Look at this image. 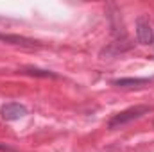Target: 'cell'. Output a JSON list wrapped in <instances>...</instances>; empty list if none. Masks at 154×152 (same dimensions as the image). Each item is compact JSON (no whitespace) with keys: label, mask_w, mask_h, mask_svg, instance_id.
Here are the masks:
<instances>
[{"label":"cell","mask_w":154,"mask_h":152,"mask_svg":"<svg viewBox=\"0 0 154 152\" xmlns=\"http://www.w3.org/2000/svg\"><path fill=\"white\" fill-rule=\"evenodd\" d=\"M20 72H22V74H25V75L41 77V79H56V77H57V74H54V72H50V70H41V68H34V66L22 68Z\"/></svg>","instance_id":"cell-7"},{"label":"cell","mask_w":154,"mask_h":152,"mask_svg":"<svg viewBox=\"0 0 154 152\" xmlns=\"http://www.w3.org/2000/svg\"><path fill=\"white\" fill-rule=\"evenodd\" d=\"M133 47V43L129 41L127 38H122V39H116L113 43H109L108 47H104L102 50H100V57H113V56H118V54H122V52H127L129 48Z\"/></svg>","instance_id":"cell-4"},{"label":"cell","mask_w":154,"mask_h":152,"mask_svg":"<svg viewBox=\"0 0 154 152\" xmlns=\"http://www.w3.org/2000/svg\"><path fill=\"white\" fill-rule=\"evenodd\" d=\"M27 114V108L20 102H7L0 108V116L2 120L5 122H14V120H20Z\"/></svg>","instance_id":"cell-3"},{"label":"cell","mask_w":154,"mask_h":152,"mask_svg":"<svg viewBox=\"0 0 154 152\" xmlns=\"http://www.w3.org/2000/svg\"><path fill=\"white\" fill-rule=\"evenodd\" d=\"M16 149H13V147H9V145H5V143H0V152H14Z\"/></svg>","instance_id":"cell-8"},{"label":"cell","mask_w":154,"mask_h":152,"mask_svg":"<svg viewBox=\"0 0 154 152\" xmlns=\"http://www.w3.org/2000/svg\"><path fill=\"white\" fill-rule=\"evenodd\" d=\"M136 39L140 45H152L154 43V29L147 16L136 18Z\"/></svg>","instance_id":"cell-2"},{"label":"cell","mask_w":154,"mask_h":152,"mask_svg":"<svg viewBox=\"0 0 154 152\" xmlns=\"http://www.w3.org/2000/svg\"><path fill=\"white\" fill-rule=\"evenodd\" d=\"M154 81V77H122V79H113L111 84L116 88H142L147 86Z\"/></svg>","instance_id":"cell-5"},{"label":"cell","mask_w":154,"mask_h":152,"mask_svg":"<svg viewBox=\"0 0 154 152\" xmlns=\"http://www.w3.org/2000/svg\"><path fill=\"white\" fill-rule=\"evenodd\" d=\"M0 41L9 43V45H16V47H27V48H34L39 47V41H34L25 36H18V34H2L0 32Z\"/></svg>","instance_id":"cell-6"},{"label":"cell","mask_w":154,"mask_h":152,"mask_svg":"<svg viewBox=\"0 0 154 152\" xmlns=\"http://www.w3.org/2000/svg\"><path fill=\"white\" fill-rule=\"evenodd\" d=\"M152 108L149 106H134V108H129V109H124L120 113H116L115 116H111V120L108 122V129H120L122 125L133 122V120H138L142 118L143 114H147Z\"/></svg>","instance_id":"cell-1"}]
</instances>
